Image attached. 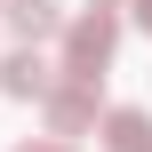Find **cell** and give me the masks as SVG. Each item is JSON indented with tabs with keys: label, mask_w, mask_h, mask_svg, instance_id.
I'll list each match as a JSON object with an SVG mask.
<instances>
[{
	"label": "cell",
	"mask_w": 152,
	"mask_h": 152,
	"mask_svg": "<svg viewBox=\"0 0 152 152\" xmlns=\"http://www.w3.org/2000/svg\"><path fill=\"white\" fill-rule=\"evenodd\" d=\"M8 32H16V48H40L48 32H64V16H56V0H8Z\"/></svg>",
	"instance_id": "obj_4"
},
{
	"label": "cell",
	"mask_w": 152,
	"mask_h": 152,
	"mask_svg": "<svg viewBox=\"0 0 152 152\" xmlns=\"http://www.w3.org/2000/svg\"><path fill=\"white\" fill-rule=\"evenodd\" d=\"M96 96H104V88H88V80H64V88H56V96L40 104V120H48V136H56V144H72V136H88V128H96Z\"/></svg>",
	"instance_id": "obj_2"
},
{
	"label": "cell",
	"mask_w": 152,
	"mask_h": 152,
	"mask_svg": "<svg viewBox=\"0 0 152 152\" xmlns=\"http://www.w3.org/2000/svg\"><path fill=\"white\" fill-rule=\"evenodd\" d=\"M136 24H144V32H152V0H136Z\"/></svg>",
	"instance_id": "obj_7"
},
{
	"label": "cell",
	"mask_w": 152,
	"mask_h": 152,
	"mask_svg": "<svg viewBox=\"0 0 152 152\" xmlns=\"http://www.w3.org/2000/svg\"><path fill=\"white\" fill-rule=\"evenodd\" d=\"M104 152H152V112L112 104V112H104Z\"/></svg>",
	"instance_id": "obj_5"
},
{
	"label": "cell",
	"mask_w": 152,
	"mask_h": 152,
	"mask_svg": "<svg viewBox=\"0 0 152 152\" xmlns=\"http://www.w3.org/2000/svg\"><path fill=\"white\" fill-rule=\"evenodd\" d=\"M112 48H120V16H104V8L72 16V24H64V80H88V88H104V64H112Z\"/></svg>",
	"instance_id": "obj_1"
},
{
	"label": "cell",
	"mask_w": 152,
	"mask_h": 152,
	"mask_svg": "<svg viewBox=\"0 0 152 152\" xmlns=\"http://www.w3.org/2000/svg\"><path fill=\"white\" fill-rule=\"evenodd\" d=\"M0 88H8V96H24V104H48V96L64 88V64H48L40 48H16V56L0 64Z\"/></svg>",
	"instance_id": "obj_3"
},
{
	"label": "cell",
	"mask_w": 152,
	"mask_h": 152,
	"mask_svg": "<svg viewBox=\"0 0 152 152\" xmlns=\"http://www.w3.org/2000/svg\"><path fill=\"white\" fill-rule=\"evenodd\" d=\"M88 8H104V16H112V8H128V0H88Z\"/></svg>",
	"instance_id": "obj_8"
},
{
	"label": "cell",
	"mask_w": 152,
	"mask_h": 152,
	"mask_svg": "<svg viewBox=\"0 0 152 152\" xmlns=\"http://www.w3.org/2000/svg\"><path fill=\"white\" fill-rule=\"evenodd\" d=\"M16 152H72V144H56V136H40V144H16Z\"/></svg>",
	"instance_id": "obj_6"
},
{
	"label": "cell",
	"mask_w": 152,
	"mask_h": 152,
	"mask_svg": "<svg viewBox=\"0 0 152 152\" xmlns=\"http://www.w3.org/2000/svg\"><path fill=\"white\" fill-rule=\"evenodd\" d=\"M0 16H8V0H0Z\"/></svg>",
	"instance_id": "obj_9"
}]
</instances>
